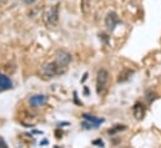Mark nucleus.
Returning a JSON list of instances; mask_svg holds the SVG:
<instances>
[{
  "label": "nucleus",
  "mask_w": 161,
  "mask_h": 148,
  "mask_svg": "<svg viewBox=\"0 0 161 148\" xmlns=\"http://www.w3.org/2000/svg\"><path fill=\"white\" fill-rule=\"evenodd\" d=\"M120 18L116 11H109L105 16V26L109 31H114L115 28L120 24Z\"/></svg>",
  "instance_id": "nucleus-3"
},
{
  "label": "nucleus",
  "mask_w": 161,
  "mask_h": 148,
  "mask_svg": "<svg viewBox=\"0 0 161 148\" xmlns=\"http://www.w3.org/2000/svg\"><path fill=\"white\" fill-rule=\"evenodd\" d=\"M80 9L86 15L89 13V9H90V0H80Z\"/></svg>",
  "instance_id": "nucleus-11"
},
{
  "label": "nucleus",
  "mask_w": 161,
  "mask_h": 148,
  "mask_svg": "<svg viewBox=\"0 0 161 148\" xmlns=\"http://www.w3.org/2000/svg\"><path fill=\"white\" fill-rule=\"evenodd\" d=\"M0 148H9L8 147V145H6V142L0 137Z\"/></svg>",
  "instance_id": "nucleus-14"
},
{
  "label": "nucleus",
  "mask_w": 161,
  "mask_h": 148,
  "mask_svg": "<svg viewBox=\"0 0 161 148\" xmlns=\"http://www.w3.org/2000/svg\"><path fill=\"white\" fill-rule=\"evenodd\" d=\"M124 130H126V126H124V124H116L113 130H110V131H109V133H110V135H115L116 132H119V131H124Z\"/></svg>",
  "instance_id": "nucleus-12"
},
{
  "label": "nucleus",
  "mask_w": 161,
  "mask_h": 148,
  "mask_svg": "<svg viewBox=\"0 0 161 148\" xmlns=\"http://www.w3.org/2000/svg\"><path fill=\"white\" fill-rule=\"evenodd\" d=\"M132 113H134V116H135V118L136 119H142L144 118V116H145V113H146V110H145V106L142 105V103H140V102H137V103H135L134 105V107H132Z\"/></svg>",
  "instance_id": "nucleus-7"
},
{
  "label": "nucleus",
  "mask_w": 161,
  "mask_h": 148,
  "mask_svg": "<svg viewBox=\"0 0 161 148\" xmlns=\"http://www.w3.org/2000/svg\"><path fill=\"white\" fill-rule=\"evenodd\" d=\"M68 67L66 66H61L59 64H56L55 61L54 62H47L42 67H41L40 72L44 78H53V77H56L59 75H63L66 72Z\"/></svg>",
  "instance_id": "nucleus-1"
},
{
  "label": "nucleus",
  "mask_w": 161,
  "mask_h": 148,
  "mask_svg": "<svg viewBox=\"0 0 161 148\" xmlns=\"http://www.w3.org/2000/svg\"><path fill=\"white\" fill-rule=\"evenodd\" d=\"M47 101V97L45 95H34L29 98V103L33 106V107H40L44 106Z\"/></svg>",
  "instance_id": "nucleus-6"
},
{
  "label": "nucleus",
  "mask_w": 161,
  "mask_h": 148,
  "mask_svg": "<svg viewBox=\"0 0 161 148\" xmlns=\"http://www.w3.org/2000/svg\"><path fill=\"white\" fill-rule=\"evenodd\" d=\"M134 74H135L134 70H131V69H124L120 74H119V76H118V82L120 83V82H126V81H129V80L132 77Z\"/></svg>",
  "instance_id": "nucleus-9"
},
{
  "label": "nucleus",
  "mask_w": 161,
  "mask_h": 148,
  "mask_svg": "<svg viewBox=\"0 0 161 148\" xmlns=\"http://www.w3.org/2000/svg\"><path fill=\"white\" fill-rule=\"evenodd\" d=\"M110 80V75L105 69H100L96 75V92L97 95H103L108 88V83Z\"/></svg>",
  "instance_id": "nucleus-2"
},
{
  "label": "nucleus",
  "mask_w": 161,
  "mask_h": 148,
  "mask_svg": "<svg viewBox=\"0 0 161 148\" xmlns=\"http://www.w3.org/2000/svg\"><path fill=\"white\" fill-rule=\"evenodd\" d=\"M23 3H25L26 5H33V4H35V1L36 0H21Z\"/></svg>",
  "instance_id": "nucleus-15"
},
{
  "label": "nucleus",
  "mask_w": 161,
  "mask_h": 148,
  "mask_svg": "<svg viewBox=\"0 0 161 148\" xmlns=\"http://www.w3.org/2000/svg\"><path fill=\"white\" fill-rule=\"evenodd\" d=\"M59 4L51 6L45 15V20L50 26H56L59 23Z\"/></svg>",
  "instance_id": "nucleus-4"
},
{
  "label": "nucleus",
  "mask_w": 161,
  "mask_h": 148,
  "mask_svg": "<svg viewBox=\"0 0 161 148\" xmlns=\"http://www.w3.org/2000/svg\"><path fill=\"white\" fill-rule=\"evenodd\" d=\"M81 126H82L84 128H94V127H95V126H94L91 122H89V123H87V122H84Z\"/></svg>",
  "instance_id": "nucleus-13"
},
{
  "label": "nucleus",
  "mask_w": 161,
  "mask_h": 148,
  "mask_svg": "<svg viewBox=\"0 0 161 148\" xmlns=\"http://www.w3.org/2000/svg\"><path fill=\"white\" fill-rule=\"evenodd\" d=\"M55 62L61 65V66H69L71 62V54L68 52L66 50H58L55 52Z\"/></svg>",
  "instance_id": "nucleus-5"
},
{
  "label": "nucleus",
  "mask_w": 161,
  "mask_h": 148,
  "mask_svg": "<svg viewBox=\"0 0 161 148\" xmlns=\"http://www.w3.org/2000/svg\"><path fill=\"white\" fill-rule=\"evenodd\" d=\"M10 88H13L11 80L8 76L0 74V92L1 91H6V90H10Z\"/></svg>",
  "instance_id": "nucleus-8"
},
{
  "label": "nucleus",
  "mask_w": 161,
  "mask_h": 148,
  "mask_svg": "<svg viewBox=\"0 0 161 148\" xmlns=\"http://www.w3.org/2000/svg\"><path fill=\"white\" fill-rule=\"evenodd\" d=\"M82 117H84V119H86V121L91 122L95 127H97L100 123H103V122H104V119H103V118H96V117H94V116H91V114H87V113H84V114H82Z\"/></svg>",
  "instance_id": "nucleus-10"
}]
</instances>
